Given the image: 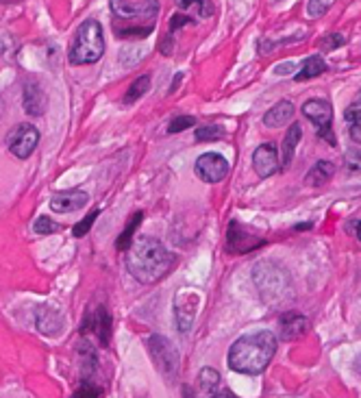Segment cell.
Here are the masks:
<instances>
[{"label":"cell","mask_w":361,"mask_h":398,"mask_svg":"<svg viewBox=\"0 0 361 398\" xmlns=\"http://www.w3.org/2000/svg\"><path fill=\"white\" fill-rule=\"evenodd\" d=\"M253 168H255L259 179H268V176L277 174L281 170L277 146L275 144H261L253 154Z\"/></svg>","instance_id":"obj_13"},{"label":"cell","mask_w":361,"mask_h":398,"mask_svg":"<svg viewBox=\"0 0 361 398\" xmlns=\"http://www.w3.org/2000/svg\"><path fill=\"white\" fill-rule=\"evenodd\" d=\"M148 350H150L157 370H159L168 381H174L176 374H178V366H180V357H178L176 346L170 340H166L164 336H150L148 338Z\"/></svg>","instance_id":"obj_5"},{"label":"cell","mask_w":361,"mask_h":398,"mask_svg":"<svg viewBox=\"0 0 361 398\" xmlns=\"http://www.w3.org/2000/svg\"><path fill=\"white\" fill-rule=\"evenodd\" d=\"M176 7L188 13L190 9H196V13L200 18H211L216 13V7L211 0H176Z\"/></svg>","instance_id":"obj_25"},{"label":"cell","mask_w":361,"mask_h":398,"mask_svg":"<svg viewBox=\"0 0 361 398\" xmlns=\"http://www.w3.org/2000/svg\"><path fill=\"white\" fill-rule=\"evenodd\" d=\"M194 27V20L188 15V13H183V11H178V13H174L172 15V20H170V33L174 35L180 27Z\"/></svg>","instance_id":"obj_35"},{"label":"cell","mask_w":361,"mask_h":398,"mask_svg":"<svg viewBox=\"0 0 361 398\" xmlns=\"http://www.w3.org/2000/svg\"><path fill=\"white\" fill-rule=\"evenodd\" d=\"M194 172L200 181L205 183H220L227 179L229 174V161L218 152H205L200 154L194 164Z\"/></svg>","instance_id":"obj_8"},{"label":"cell","mask_w":361,"mask_h":398,"mask_svg":"<svg viewBox=\"0 0 361 398\" xmlns=\"http://www.w3.org/2000/svg\"><path fill=\"white\" fill-rule=\"evenodd\" d=\"M150 90V74H142L140 79H135L133 81V85L129 87V92H126V98H124V102L126 105H131V102H135V100H140L146 92Z\"/></svg>","instance_id":"obj_26"},{"label":"cell","mask_w":361,"mask_h":398,"mask_svg":"<svg viewBox=\"0 0 361 398\" xmlns=\"http://www.w3.org/2000/svg\"><path fill=\"white\" fill-rule=\"evenodd\" d=\"M263 246V239L257 237L255 233L246 231L237 220H233V223L229 225V233H227V248L231 253H237V255H246L251 253L255 248Z\"/></svg>","instance_id":"obj_12"},{"label":"cell","mask_w":361,"mask_h":398,"mask_svg":"<svg viewBox=\"0 0 361 398\" xmlns=\"http://www.w3.org/2000/svg\"><path fill=\"white\" fill-rule=\"evenodd\" d=\"M100 215V209H94V211H89L79 225H74V229H72V235L74 237H85L87 233H89V229L94 227V223H96V218Z\"/></svg>","instance_id":"obj_28"},{"label":"cell","mask_w":361,"mask_h":398,"mask_svg":"<svg viewBox=\"0 0 361 398\" xmlns=\"http://www.w3.org/2000/svg\"><path fill=\"white\" fill-rule=\"evenodd\" d=\"M344 120H346V124H348V131H350L353 142L361 144V107H359L357 102H353V105L346 107Z\"/></svg>","instance_id":"obj_23"},{"label":"cell","mask_w":361,"mask_h":398,"mask_svg":"<svg viewBox=\"0 0 361 398\" xmlns=\"http://www.w3.org/2000/svg\"><path fill=\"white\" fill-rule=\"evenodd\" d=\"M322 72H327V63H324V59L318 57V55H313V57H307V59L303 61V68L296 72L294 81L303 83V81H309V79L320 77Z\"/></svg>","instance_id":"obj_21"},{"label":"cell","mask_w":361,"mask_h":398,"mask_svg":"<svg viewBox=\"0 0 361 398\" xmlns=\"http://www.w3.org/2000/svg\"><path fill=\"white\" fill-rule=\"evenodd\" d=\"M196 124V118L194 116H174L172 122L168 124V133H180V131H185V128H192Z\"/></svg>","instance_id":"obj_33"},{"label":"cell","mask_w":361,"mask_h":398,"mask_svg":"<svg viewBox=\"0 0 361 398\" xmlns=\"http://www.w3.org/2000/svg\"><path fill=\"white\" fill-rule=\"evenodd\" d=\"M70 398H103V390L94 383H89V381H83L77 392H72Z\"/></svg>","instance_id":"obj_30"},{"label":"cell","mask_w":361,"mask_h":398,"mask_svg":"<svg viewBox=\"0 0 361 398\" xmlns=\"http://www.w3.org/2000/svg\"><path fill=\"white\" fill-rule=\"evenodd\" d=\"M333 174H335V166L331 161H318L305 174V183L311 187H320L333 179Z\"/></svg>","instance_id":"obj_20"},{"label":"cell","mask_w":361,"mask_h":398,"mask_svg":"<svg viewBox=\"0 0 361 398\" xmlns=\"http://www.w3.org/2000/svg\"><path fill=\"white\" fill-rule=\"evenodd\" d=\"M277 3H281V0H273V5H277Z\"/></svg>","instance_id":"obj_44"},{"label":"cell","mask_w":361,"mask_h":398,"mask_svg":"<svg viewBox=\"0 0 361 398\" xmlns=\"http://www.w3.org/2000/svg\"><path fill=\"white\" fill-rule=\"evenodd\" d=\"M176 265V255L170 253L159 239L140 235L126 251L129 274L144 285H152L168 277Z\"/></svg>","instance_id":"obj_1"},{"label":"cell","mask_w":361,"mask_h":398,"mask_svg":"<svg viewBox=\"0 0 361 398\" xmlns=\"http://www.w3.org/2000/svg\"><path fill=\"white\" fill-rule=\"evenodd\" d=\"M37 144H39V131L33 124H18L7 135V148L18 159H29Z\"/></svg>","instance_id":"obj_7"},{"label":"cell","mask_w":361,"mask_h":398,"mask_svg":"<svg viewBox=\"0 0 361 398\" xmlns=\"http://www.w3.org/2000/svg\"><path fill=\"white\" fill-rule=\"evenodd\" d=\"M111 9L118 20L131 18H157L159 13V0H140V3H126V0H111Z\"/></svg>","instance_id":"obj_11"},{"label":"cell","mask_w":361,"mask_h":398,"mask_svg":"<svg viewBox=\"0 0 361 398\" xmlns=\"http://www.w3.org/2000/svg\"><path fill=\"white\" fill-rule=\"evenodd\" d=\"M89 203V196L81 190H65V192H57L51 198V209L55 213H72L83 209Z\"/></svg>","instance_id":"obj_14"},{"label":"cell","mask_w":361,"mask_h":398,"mask_svg":"<svg viewBox=\"0 0 361 398\" xmlns=\"http://www.w3.org/2000/svg\"><path fill=\"white\" fill-rule=\"evenodd\" d=\"M180 79H183V74H180V72H178V74L174 77V83H172V87H170V92H174V90H176V85L180 83Z\"/></svg>","instance_id":"obj_42"},{"label":"cell","mask_w":361,"mask_h":398,"mask_svg":"<svg viewBox=\"0 0 361 398\" xmlns=\"http://www.w3.org/2000/svg\"><path fill=\"white\" fill-rule=\"evenodd\" d=\"M35 322H37V329L41 331L44 336H48V338H55L59 336L61 331H63V316L57 312V309L48 307V305H41L37 307V312H35Z\"/></svg>","instance_id":"obj_15"},{"label":"cell","mask_w":361,"mask_h":398,"mask_svg":"<svg viewBox=\"0 0 361 398\" xmlns=\"http://www.w3.org/2000/svg\"><path fill=\"white\" fill-rule=\"evenodd\" d=\"M142 218H144L142 211H135V213L131 215V220L126 223L122 235H120L118 241H116V248H118V251H129V248H131V244H133V233L138 231V227L142 225Z\"/></svg>","instance_id":"obj_22"},{"label":"cell","mask_w":361,"mask_h":398,"mask_svg":"<svg viewBox=\"0 0 361 398\" xmlns=\"http://www.w3.org/2000/svg\"><path fill=\"white\" fill-rule=\"evenodd\" d=\"M353 368H355V372L359 374V377H361V355H357V359H355Z\"/></svg>","instance_id":"obj_41"},{"label":"cell","mask_w":361,"mask_h":398,"mask_svg":"<svg viewBox=\"0 0 361 398\" xmlns=\"http://www.w3.org/2000/svg\"><path fill=\"white\" fill-rule=\"evenodd\" d=\"M355 102H357V105L361 107V90H359V94H357V100H355Z\"/></svg>","instance_id":"obj_43"},{"label":"cell","mask_w":361,"mask_h":398,"mask_svg":"<svg viewBox=\"0 0 361 398\" xmlns=\"http://www.w3.org/2000/svg\"><path fill=\"white\" fill-rule=\"evenodd\" d=\"M329 5H331V0H309V3H307V15L309 18H320V15L327 13Z\"/></svg>","instance_id":"obj_34"},{"label":"cell","mask_w":361,"mask_h":398,"mask_svg":"<svg viewBox=\"0 0 361 398\" xmlns=\"http://www.w3.org/2000/svg\"><path fill=\"white\" fill-rule=\"evenodd\" d=\"M277 355V336L273 331H257L239 338L229 348V368L239 374H261Z\"/></svg>","instance_id":"obj_2"},{"label":"cell","mask_w":361,"mask_h":398,"mask_svg":"<svg viewBox=\"0 0 361 398\" xmlns=\"http://www.w3.org/2000/svg\"><path fill=\"white\" fill-rule=\"evenodd\" d=\"M301 138H303L301 124H291L285 140H283V148H281V170L289 168L291 161H294V152H296V146H298Z\"/></svg>","instance_id":"obj_19"},{"label":"cell","mask_w":361,"mask_h":398,"mask_svg":"<svg viewBox=\"0 0 361 398\" xmlns=\"http://www.w3.org/2000/svg\"><path fill=\"white\" fill-rule=\"evenodd\" d=\"M348 229H353V231H355V235H357V239L361 241V220H355V223H350V225H348Z\"/></svg>","instance_id":"obj_39"},{"label":"cell","mask_w":361,"mask_h":398,"mask_svg":"<svg viewBox=\"0 0 361 398\" xmlns=\"http://www.w3.org/2000/svg\"><path fill=\"white\" fill-rule=\"evenodd\" d=\"M220 138H224V131L220 128V126H200L198 131H196V140L198 142H214V140H220Z\"/></svg>","instance_id":"obj_31"},{"label":"cell","mask_w":361,"mask_h":398,"mask_svg":"<svg viewBox=\"0 0 361 398\" xmlns=\"http://www.w3.org/2000/svg\"><path fill=\"white\" fill-rule=\"evenodd\" d=\"M198 385L202 392H216L220 387V374L214 368H202L198 372Z\"/></svg>","instance_id":"obj_27"},{"label":"cell","mask_w":361,"mask_h":398,"mask_svg":"<svg viewBox=\"0 0 361 398\" xmlns=\"http://www.w3.org/2000/svg\"><path fill=\"white\" fill-rule=\"evenodd\" d=\"M61 227L57 225V223H53L51 218H46V215H39L37 220H35V225H33V231L37 233V235H51V233H55V231H59Z\"/></svg>","instance_id":"obj_32"},{"label":"cell","mask_w":361,"mask_h":398,"mask_svg":"<svg viewBox=\"0 0 361 398\" xmlns=\"http://www.w3.org/2000/svg\"><path fill=\"white\" fill-rule=\"evenodd\" d=\"M211 398H239V396H235V394H233V392H229V390H222V392L214 394Z\"/></svg>","instance_id":"obj_40"},{"label":"cell","mask_w":361,"mask_h":398,"mask_svg":"<svg viewBox=\"0 0 361 398\" xmlns=\"http://www.w3.org/2000/svg\"><path fill=\"white\" fill-rule=\"evenodd\" d=\"M307 329H309V320L298 314V312H287L281 316L279 320V331H281V338L283 340H298L307 333Z\"/></svg>","instance_id":"obj_16"},{"label":"cell","mask_w":361,"mask_h":398,"mask_svg":"<svg viewBox=\"0 0 361 398\" xmlns=\"http://www.w3.org/2000/svg\"><path fill=\"white\" fill-rule=\"evenodd\" d=\"M148 51L150 48L146 46V44H126L120 53V61H124L126 68H131V65H138L148 55Z\"/></svg>","instance_id":"obj_24"},{"label":"cell","mask_w":361,"mask_h":398,"mask_svg":"<svg viewBox=\"0 0 361 398\" xmlns=\"http://www.w3.org/2000/svg\"><path fill=\"white\" fill-rule=\"evenodd\" d=\"M291 116H294V105H291L289 100H281L273 109H268V112H265L263 124L268 128H281V126L289 124Z\"/></svg>","instance_id":"obj_17"},{"label":"cell","mask_w":361,"mask_h":398,"mask_svg":"<svg viewBox=\"0 0 361 398\" xmlns=\"http://www.w3.org/2000/svg\"><path fill=\"white\" fill-rule=\"evenodd\" d=\"M253 279L259 287V294L263 296L265 303L279 300L287 294L289 290V279L273 261H259L253 268Z\"/></svg>","instance_id":"obj_4"},{"label":"cell","mask_w":361,"mask_h":398,"mask_svg":"<svg viewBox=\"0 0 361 398\" xmlns=\"http://www.w3.org/2000/svg\"><path fill=\"white\" fill-rule=\"evenodd\" d=\"M344 44H346V37H344L342 33H329V35H324V37L320 39V51L331 53V51H335V48H342Z\"/></svg>","instance_id":"obj_29"},{"label":"cell","mask_w":361,"mask_h":398,"mask_svg":"<svg viewBox=\"0 0 361 398\" xmlns=\"http://www.w3.org/2000/svg\"><path fill=\"white\" fill-rule=\"evenodd\" d=\"M46 107V96H44L37 81L25 83V112L31 116H41Z\"/></svg>","instance_id":"obj_18"},{"label":"cell","mask_w":361,"mask_h":398,"mask_svg":"<svg viewBox=\"0 0 361 398\" xmlns=\"http://www.w3.org/2000/svg\"><path fill=\"white\" fill-rule=\"evenodd\" d=\"M298 68H303V63L301 61H285V63H279L275 65V74L277 77H283V74H291V72H296Z\"/></svg>","instance_id":"obj_36"},{"label":"cell","mask_w":361,"mask_h":398,"mask_svg":"<svg viewBox=\"0 0 361 398\" xmlns=\"http://www.w3.org/2000/svg\"><path fill=\"white\" fill-rule=\"evenodd\" d=\"M159 51H162L164 55H172V53H174V35H172V33H168V35L162 37Z\"/></svg>","instance_id":"obj_38"},{"label":"cell","mask_w":361,"mask_h":398,"mask_svg":"<svg viewBox=\"0 0 361 398\" xmlns=\"http://www.w3.org/2000/svg\"><path fill=\"white\" fill-rule=\"evenodd\" d=\"M200 305V296L190 290H180L174 298V316H176V329L178 333H190L196 312Z\"/></svg>","instance_id":"obj_9"},{"label":"cell","mask_w":361,"mask_h":398,"mask_svg":"<svg viewBox=\"0 0 361 398\" xmlns=\"http://www.w3.org/2000/svg\"><path fill=\"white\" fill-rule=\"evenodd\" d=\"M105 55V33L98 20H85L79 27V33L72 41L70 51H67V59L70 63H96Z\"/></svg>","instance_id":"obj_3"},{"label":"cell","mask_w":361,"mask_h":398,"mask_svg":"<svg viewBox=\"0 0 361 398\" xmlns=\"http://www.w3.org/2000/svg\"><path fill=\"white\" fill-rule=\"evenodd\" d=\"M344 159H346L348 170H361V152H359V148H350V150H346Z\"/></svg>","instance_id":"obj_37"},{"label":"cell","mask_w":361,"mask_h":398,"mask_svg":"<svg viewBox=\"0 0 361 398\" xmlns=\"http://www.w3.org/2000/svg\"><path fill=\"white\" fill-rule=\"evenodd\" d=\"M303 114L307 120H311L318 128V135L327 140L331 146H335V135H333V107L327 100L313 98L303 105Z\"/></svg>","instance_id":"obj_6"},{"label":"cell","mask_w":361,"mask_h":398,"mask_svg":"<svg viewBox=\"0 0 361 398\" xmlns=\"http://www.w3.org/2000/svg\"><path fill=\"white\" fill-rule=\"evenodd\" d=\"M111 331H114V322H111V316H109V312H107L105 307L98 305L92 314H87L81 333H83V336L92 333V336L100 342V346H109Z\"/></svg>","instance_id":"obj_10"}]
</instances>
